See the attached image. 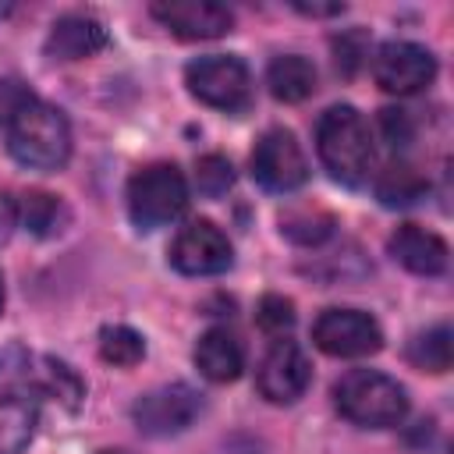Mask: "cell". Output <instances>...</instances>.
<instances>
[{"label": "cell", "mask_w": 454, "mask_h": 454, "mask_svg": "<svg viewBox=\"0 0 454 454\" xmlns=\"http://www.w3.org/2000/svg\"><path fill=\"white\" fill-rule=\"evenodd\" d=\"M7 149L28 170H60L71 156L67 117L57 106L28 96L7 117Z\"/></svg>", "instance_id": "1"}, {"label": "cell", "mask_w": 454, "mask_h": 454, "mask_svg": "<svg viewBox=\"0 0 454 454\" xmlns=\"http://www.w3.org/2000/svg\"><path fill=\"white\" fill-rule=\"evenodd\" d=\"M316 153L340 184H362L372 170V131L365 117L348 103L330 106L316 124Z\"/></svg>", "instance_id": "2"}, {"label": "cell", "mask_w": 454, "mask_h": 454, "mask_svg": "<svg viewBox=\"0 0 454 454\" xmlns=\"http://www.w3.org/2000/svg\"><path fill=\"white\" fill-rule=\"evenodd\" d=\"M43 383L21 348L0 355V454H21L39 422Z\"/></svg>", "instance_id": "3"}, {"label": "cell", "mask_w": 454, "mask_h": 454, "mask_svg": "<svg viewBox=\"0 0 454 454\" xmlns=\"http://www.w3.org/2000/svg\"><path fill=\"white\" fill-rule=\"evenodd\" d=\"M337 411L365 429H387L397 426L408 415V394L404 387L376 369H351L333 383Z\"/></svg>", "instance_id": "4"}, {"label": "cell", "mask_w": 454, "mask_h": 454, "mask_svg": "<svg viewBox=\"0 0 454 454\" xmlns=\"http://www.w3.org/2000/svg\"><path fill=\"white\" fill-rule=\"evenodd\" d=\"M188 206L184 174L174 163H149L128 181V213L138 231H156L174 223Z\"/></svg>", "instance_id": "5"}, {"label": "cell", "mask_w": 454, "mask_h": 454, "mask_svg": "<svg viewBox=\"0 0 454 454\" xmlns=\"http://www.w3.org/2000/svg\"><path fill=\"white\" fill-rule=\"evenodd\" d=\"M184 85L199 103L213 110H227V114L245 110L252 99V74L245 60L231 53H209V57L192 60L184 67Z\"/></svg>", "instance_id": "6"}, {"label": "cell", "mask_w": 454, "mask_h": 454, "mask_svg": "<svg viewBox=\"0 0 454 454\" xmlns=\"http://www.w3.org/2000/svg\"><path fill=\"white\" fill-rule=\"evenodd\" d=\"M312 340L323 355L362 358V355H372L383 348V330L362 309H326L312 323Z\"/></svg>", "instance_id": "7"}, {"label": "cell", "mask_w": 454, "mask_h": 454, "mask_svg": "<svg viewBox=\"0 0 454 454\" xmlns=\"http://www.w3.org/2000/svg\"><path fill=\"white\" fill-rule=\"evenodd\" d=\"M252 177L266 192H294L309 177V160L287 128H270L252 149Z\"/></svg>", "instance_id": "8"}, {"label": "cell", "mask_w": 454, "mask_h": 454, "mask_svg": "<svg viewBox=\"0 0 454 454\" xmlns=\"http://www.w3.org/2000/svg\"><path fill=\"white\" fill-rule=\"evenodd\" d=\"M372 78L383 92L411 96L436 78V57L408 39H390L372 57Z\"/></svg>", "instance_id": "9"}, {"label": "cell", "mask_w": 454, "mask_h": 454, "mask_svg": "<svg viewBox=\"0 0 454 454\" xmlns=\"http://www.w3.org/2000/svg\"><path fill=\"white\" fill-rule=\"evenodd\" d=\"M234 252L213 220H192L170 241V266L184 277H216L231 266Z\"/></svg>", "instance_id": "10"}, {"label": "cell", "mask_w": 454, "mask_h": 454, "mask_svg": "<svg viewBox=\"0 0 454 454\" xmlns=\"http://www.w3.org/2000/svg\"><path fill=\"white\" fill-rule=\"evenodd\" d=\"M202 411V397L188 387V383H167V387H156L149 394H142L131 408L135 415V426L145 433V436H174V433H184Z\"/></svg>", "instance_id": "11"}, {"label": "cell", "mask_w": 454, "mask_h": 454, "mask_svg": "<svg viewBox=\"0 0 454 454\" xmlns=\"http://www.w3.org/2000/svg\"><path fill=\"white\" fill-rule=\"evenodd\" d=\"M309 380H312V365H309L305 351L294 340H287V337H277L270 344V351L259 362V376H255L259 394L266 401H273V404L298 401L305 394Z\"/></svg>", "instance_id": "12"}, {"label": "cell", "mask_w": 454, "mask_h": 454, "mask_svg": "<svg viewBox=\"0 0 454 454\" xmlns=\"http://www.w3.org/2000/svg\"><path fill=\"white\" fill-rule=\"evenodd\" d=\"M153 18L170 28L177 39H216L231 32L234 14L223 4L213 0H170V4H153Z\"/></svg>", "instance_id": "13"}, {"label": "cell", "mask_w": 454, "mask_h": 454, "mask_svg": "<svg viewBox=\"0 0 454 454\" xmlns=\"http://www.w3.org/2000/svg\"><path fill=\"white\" fill-rule=\"evenodd\" d=\"M387 248H390V255H394L404 270H411V273H419V277H436V273H443V270H447V259H450L447 241H443L440 234L419 227V223H401V227L390 234Z\"/></svg>", "instance_id": "14"}, {"label": "cell", "mask_w": 454, "mask_h": 454, "mask_svg": "<svg viewBox=\"0 0 454 454\" xmlns=\"http://www.w3.org/2000/svg\"><path fill=\"white\" fill-rule=\"evenodd\" d=\"M106 46V28L89 14H64L46 35V53L53 60H85Z\"/></svg>", "instance_id": "15"}, {"label": "cell", "mask_w": 454, "mask_h": 454, "mask_svg": "<svg viewBox=\"0 0 454 454\" xmlns=\"http://www.w3.org/2000/svg\"><path fill=\"white\" fill-rule=\"evenodd\" d=\"M195 365L213 383H231L245 369V348L231 330H206L195 344Z\"/></svg>", "instance_id": "16"}, {"label": "cell", "mask_w": 454, "mask_h": 454, "mask_svg": "<svg viewBox=\"0 0 454 454\" xmlns=\"http://www.w3.org/2000/svg\"><path fill=\"white\" fill-rule=\"evenodd\" d=\"M266 85L280 103H301L316 92V64L301 53H284L270 64Z\"/></svg>", "instance_id": "17"}, {"label": "cell", "mask_w": 454, "mask_h": 454, "mask_svg": "<svg viewBox=\"0 0 454 454\" xmlns=\"http://www.w3.org/2000/svg\"><path fill=\"white\" fill-rule=\"evenodd\" d=\"M426 177L411 167V163H390L380 177H376V195L383 206H411L415 199L426 195Z\"/></svg>", "instance_id": "18"}, {"label": "cell", "mask_w": 454, "mask_h": 454, "mask_svg": "<svg viewBox=\"0 0 454 454\" xmlns=\"http://www.w3.org/2000/svg\"><path fill=\"white\" fill-rule=\"evenodd\" d=\"M330 231H333V216L319 206H298L280 216V234H287L298 245H319L323 238H330Z\"/></svg>", "instance_id": "19"}, {"label": "cell", "mask_w": 454, "mask_h": 454, "mask_svg": "<svg viewBox=\"0 0 454 454\" xmlns=\"http://www.w3.org/2000/svg\"><path fill=\"white\" fill-rule=\"evenodd\" d=\"M450 330L447 326H433L426 333H419L408 348V358L411 365L426 369V372H447L450 369Z\"/></svg>", "instance_id": "20"}, {"label": "cell", "mask_w": 454, "mask_h": 454, "mask_svg": "<svg viewBox=\"0 0 454 454\" xmlns=\"http://www.w3.org/2000/svg\"><path fill=\"white\" fill-rule=\"evenodd\" d=\"M99 355L110 362V365H121V369H131L142 362L145 355V340L138 330L131 326H106L99 333Z\"/></svg>", "instance_id": "21"}, {"label": "cell", "mask_w": 454, "mask_h": 454, "mask_svg": "<svg viewBox=\"0 0 454 454\" xmlns=\"http://www.w3.org/2000/svg\"><path fill=\"white\" fill-rule=\"evenodd\" d=\"M18 213L32 234H53V231H60V220H64V206L50 192H28L18 206Z\"/></svg>", "instance_id": "22"}, {"label": "cell", "mask_w": 454, "mask_h": 454, "mask_svg": "<svg viewBox=\"0 0 454 454\" xmlns=\"http://www.w3.org/2000/svg\"><path fill=\"white\" fill-rule=\"evenodd\" d=\"M231 184H234V167H231L227 156H220V153H206V156L195 160V188H199V195H206V199H220Z\"/></svg>", "instance_id": "23"}, {"label": "cell", "mask_w": 454, "mask_h": 454, "mask_svg": "<svg viewBox=\"0 0 454 454\" xmlns=\"http://www.w3.org/2000/svg\"><path fill=\"white\" fill-rule=\"evenodd\" d=\"M255 319H259V326L277 340V337H284V333L294 326V305H291V298H284V294H266V298L259 301V309H255Z\"/></svg>", "instance_id": "24"}, {"label": "cell", "mask_w": 454, "mask_h": 454, "mask_svg": "<svg viewBox=\"0 0 454 454\" xmlns=\"http://www.w3.org/2000/svg\"><path fill=\"white\" fill-rule=\"evenodd\" d=\"M380 128H383L390 149H404L415 138V124H411L408 110H383L380 114Z\"/></svg>", "instance_id": "25"}, {"label": "cell", "mask_w": 454, "mask_h": 454, "mask_svg": "<svg viewBox=\"0 0 454 454\" xmlns=\"http://www.w3.org/2000/svg\"><path fill=\"white\" fill-rule=\"evenodd\" d=\"M50 390H57V397H60L67 408H74L78 397H82V383H78V376H74L64 362H50Z\"/></svg>", "instance_id": "26"}, {"label": "cell", "mask_w": 454, "mask_h": 454, "mask_svg": "<svg viewBox=\"0 0 454 454\" xmlns=\"http://www.w3.org/2000/svg\"><path fill=\"white\" fill-rule=\"evenodd\" d=\"M7 96H11V99H14V96H21V92L14 89V82H0V114H7V117H11L14 103H7Z\"/></svg>", "instance_id": "27"}, {"label": "cell", "mask_w": 454, "mask_h": 454, "mask_svg": "<svg viewBox=\"0 0 454 454\" xmlns=\"http://www.w3.org/2000/svg\"><path fill=\"white\" fill-rule=\"evenodd\" d=\"M298 11H305V14H337L344 7L340 4H326V7H319V4H298Z\"/></svg>", "instance_id": "28"}, {"label": "cell", "mask_w": 454, "mask_h": 454, "mask_svg": "<svg viewBox=\"0 0 454 454\" xmlns=\"http://www.w3.org/2000/svg\"><path fill=\"white\" fill-rule=\"evenodd\" d=\"M0 309H4V277H0Z\"/></svg>", "instance_id": "29"}, {"label": "cell", "mask_w": 454, "mask_h": 454, "mask_svg": "<svg viewBox=\"0 0 454 454\" xmlns=\"http://www.w3.org/2000/svg\"><path fill=\"white\" fill-rule=\"evenodd\" d=\"M99 454H128V450H99Z\"/></svg>", "instance_id": "30"}]
</instances>
